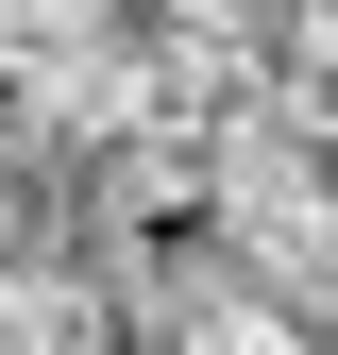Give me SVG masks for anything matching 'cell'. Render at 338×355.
Instances as JSON below:
<instances>
[{
  "label": "cell",
  "mask_w": 338,
  "mask_h": 355,
  "mask_svg": "<svg viewBox=\"0 0 338 355\" xmlns=\"http://www.w3.org/2000/svg\"><path fill=\"white\" fill-rule=\"evenodd\" d=\"M203 187H220L237 254H254V288H287V304L321 322V288H338V136H321V119L271 85V102H254L237 136L203 153Z\"/></svg>",
  "instance_id": "6da1fadb"
},
{
  "label": "cell",
  "mask_w": 338,
  "mask_h": 355,
  "mask_svg": "<svg viewBox=\"0 0 338 355\" xmlns=\"http://www.w3.org/2000/svg\"><path fill=\"white\" fill-rule=\"evenodd\" d=\"M0 355H136V304L102 288V254H51L34 237L0 271Z\"/></svg>",
  "instance_id": "7a4b0ae2"
},
{
  "label": "cell",
  "mask_w": 338,
  "mask_h": 355,
  "mask_svg": "<svg viewBox=\"0 0 338 355\" xmlns=\"http://www.w3.org/2000/svg\"><path fill=\"white\" fill-rule=\"evenodd\" d=\"M136 355H338L287 288H254V304H220V322H186V338H136Z\"/></svg>",
  "instance_id": "3957f363"
},
{
  "label": "cell",
  "mask_w": 338,
  "mask_h": 355,
  "mask_svg": "<svg viewBox=\"0 0 338 355\" xmlns=\"http://www.w3.org/2000/svg\"><path fill=\"white\" fill-rule=\"evenodd\" d=\"M271 85L338 136V0H287V17H271Z\"/></svg>",
  "instance_id": "277c9868"
},
{
  "label": "cell",
  "mask_w": 338,
  "mask_h": 355,
  "mask_svg": "<svg viewBox=\"0 0 338 355\" xmlns=\"http://www.w3.org/2000/svg\"><path fill=\"white\" fill-rule=\"evenodd\" d=\"M152 17H186V34H271L287 0H152Z\"/></svg>",
  "instance_id": "5b68a950"
}]
</instances>
